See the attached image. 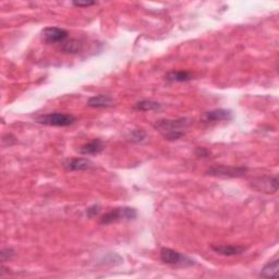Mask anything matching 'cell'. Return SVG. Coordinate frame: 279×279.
Here are the masks:
<instances>
[{"mask_svg": "<svg viewBox=\"0 0 279 279\" xmlns=\"http://www.w3.org/2000/svg\"><path fill=\"white\" fill-rule=\"evenodd\" d=\"M76 120L75 116L63 112H50L38 116L36 118L37 124L48 127H69L75 124Z\"/></svg>", "mask_w": 279, "mask_h": 279, "instance_id": "obj_1", "label": "cell"}, {"mask_svg": "<svg viewBox=\"0 0 279 279\" xmlns=\"http://www.w3.org/2000/svg\"><path fill=\"white\" fill-rule=\"evenodd\" d=\"M278 269H279V259L276 257L273 261H269L265 266L262 268L259 276L263 278H272L278 277Z\"/></svg>", "mask_w": 279, "mask_h": 279, "instance_id": "obj_14", "label": "cell"}, {"mask_svg": "<svg viewBox=\"0 0 279 279\" xmlns=\"http://www.w3.org/2000/svg\"><path fill=\"white\" fill-rule=\"evenodd\" d=\"M183 135H184L183 131H175V132H169V133L164 134L165 139L168 140V141H177V140L182 138Z\"/></svg>", "mask_w": 279, "mask_h": 279, "instance_id": "obj_19", "label": "cell"}, {"mask_svg": "<svg viewBox=\"0 0 279 279\" xmlns=\"http://www.w3.org/2000/svg\"><path fill=\"white\" fill-rule=\"evenodd\" d=\"M87 107L90 108H109L112 105H114V100L111 99L108 95L100 94L92 96L91 99L87 101Z\"/></svg>", "mask_w": 279, "mask_h": 279, "instance_id": "obj_11", "label": "cell"}, {"mask_svg": "<svg viewBox=\"0 0 279 279\" xmlns=\"http://www.w3.org/2000/svg\"><path fill=\"white\" fill-rule=\"evenodd\" d=\"M99 213H100V206H99V205H93V206L89 207V208H87V210H86V215L89 217H94Z\"/></svg>", "mask_w": 279, "mask_h": 279, "instance_id": "obj_21", "label": "cell"}, {"mask_svg": "<svg viewBox=\"0 0 279 279\" xmlns=\"http://www.w3.org/2000/svg\"><path fill=\"white\" fill-rule=\"evenodd\" d=\"M83 50V43L79 40H69L67 42H63L61 45V51L65 53H77L82 51Z\"/></svg>", "mask_w": 279, "mask_h": 279, "instance_id": "obj_16", "label": "cell"}, {"mask_svg": "<svg viewBox=\"0 0 279 279\" xmlns=\"http://www.w3.org/2000/svg\"><path fill=\"white\" fill-rule=\"evenodd\" d=\"M160 261L169 265H181V266H190L193 265L194 261L183 255L176 250L169 248H163L159 252Z\"/></svg>", "mask_w": 279, "mask_h": 279, "instance_id": "obj_5", "label": "cell"}, {"mask_svg": "<svg viewBox=\"0 0 279 279\" xmlns=\"http://www.w3.org/2000/svg\"><path fill=\"white\" fill-rule=\"evenodd\" d=\"M190 126V120L185 118L179 119H160L154 124V128L163 132L164 134L169 133V132L180 131L181 129L187 128Z\"/></svg>", "mask_w": 279, "mask_h": 279, "instance_id": "obj_6", "label": "cell"}, {"mask_svg": "<svg viewBox=\"0 0 279 279\" xmlns=\"http://www.w3.org/2000/svg\"><path fill=\"white\" fill-rule=\"evenodd\" d=\"M195 155H197V157L199 158H207L209 157L210 152L205 148H197V150H195Z\"/></svg>", "mask_w": 279, "mask_h": 279, "instance_id": "obj_20", "label": "cell"}, {"mask_svg": "<svg viewBox=\"0 0 279 279\" xmlns=\"http://www.w3.org/2000/svg\"><path fill=\"white\" fill-rule=\"evenodd\" d=\"M138 217V212L133 207H117L102 215L100 223L101 225H109L120 220H134Z\"/></svg>", "mask_w": 279, "mask_h": 279, "instance_id": "obj_3", "label": "cell"}, {"mask_svg": "<svg viewBox=\"0 0 279 279\" xmlns=\"http://www.w3.org/2000/svg\"><path fill=\"white\" fill-rule=\"evenodd\" d=\"M68 32L63 28L50 26L44 28L42 31V40L46 44H56V43H63L68 38Z\"/></svg>", "mask_w": 279, "mask_h": 279, "instance_id": "obj_7", "label": "cell"}, {"mask_svg": "<svg viewBox=\"0 0 279 279\" xmlns=\"http://www.w3.org/2000/svg\"><path fill=\"white\" fill-rule=\"evenodd\" d=\"M248 168L243 166H225V165H215L209 167L205 175L212 176V177L219 178H241L247 174Z\"/></svg>", "mask_w": 279, "mask_h": 279, "instance_id": "obj_2", "label": "cell"}, {"mask_svg": "<svg viewBox=\"0 0 279 279\" xmlns=\"http://www.w3.org/2000/svg\"><path fill=\"white\" fill-rule=\"evenodd\" d=\"M192 73L189 71L183 70H177V71H170L165 76V80L168 82H188L192 80Z\"/></svg>", "mask_w": 279, "mask_h": 279, "instance_id": "obj_13", "label": "cell"}, {"mask_svg": "<svg viewBox=\"0 0 279 279\" xmlns=\"http://www.w3.org/2000/svg\"><path fill=\"white\" fill-rule=\"evenodd\" d=\"M232 118V114L227 109H214L205 112L202 117L204 122H219V121H228Z\"/></svg>", "mask_w": 279, "mask_h": 279, "instance_id": "obj_9", "label": "cell"}, {"mask_svg": "<svg viewBox=\"0 0 279 279\" xmlns=\"http://www.w3.org/2000/svg\"><path fill=\"white\" fill-rule=\"evenodd\" d=\"M212 250L223 256H234L240 255L247 251V248L243 246H232V244H223V246H212Z\"/></svg>", "mask_w": 279, "mask_h": 279, "instance_id": "obj_10", "label": "cell"}, {"mask_svg": "<svg viewBox=\"0 0 279 279\" xmlns=\"http://www.w3.org/2000/svg\"><path fill=\"white\" fill-rule=\"evenodd\" d=\"M250 187L257 192L274 194L278 191V178L276 176H261L250 181Z\"/></svg>", "mask_w": 279, "mask_h": 279, "instance_id": "obj_4", "label": "cell"}, {"mask_svg": "<svg viewBox=\"0 0 279 279\" xmlns=\"http://www.w3.org/2000/svg\"><path fill=\"white\" fill-rule=\"evenodd\" d=\"M102 149H104L102 141L101 139H94L89 143L82 145L79 149V153L82 155H95L101 153Z\"/></svg>", "mask_w": 279, "mask_h": 279, "instance_id": "obj_12", "label": "cell"}, {"mask_svg": "<svg viewBox=\"0 0 279 279\" xmlns=\"http://www.w3.org/2000/svg\"><path fill=\"white\" fill-rule=\"evenodd\" d=\"M14 255V251L13 249L11 248H6V249H2L1 252H0V256H1V262H6L9 261V259H11Z\"/></svg>", "mask_w": 279, "mask_h": 279, "instance_id": "obj_18", "label": "cell"}, {"mask_svg": "<svg viewBox=\"0 0 279 279\" xmlns=\"http://www.w3.org/2000/svg\"><path fill=\"white\" fill-rule=\"evenodd\" d=\"M161 108V105L157 101H140L132 106V109L138 111H153V110H159Z\"/></svg>", "mask_w": 279, "mask_h": 279, "instance_id": "obj_15", "label": "cell"}, {"mask_svg": "<svg viewBox=\"0 0 279 279\" xmlns=\"http://www.w3.org/2000/svg\"><path fill=\"white\" fill-rule=\"evenodd\" d=\"M63 168L67 171H81L94 168V164L87 158H72L63 164Z\"/></svg>", "mask_w": 279, "mask_h": 279, "instance_id": "obj_8", "label": "cell"}, {"mask_svg": "<svg viewBox=\"0 0 279 279\" xmlns=\"http://www.w3.org/2000/svg\"><path fill=\"white\" fill-rule=\"evenodd\" d=\"M72 4L77 8H87V7L94 6V4H96V2L95 1H73Z\"/></svg>", "mask_w": 279, "mask_h": 279, "instance_id": "obj_22", "label": "cell"}, {"mask_svg": "<svg viewBox=\"0 0 279 279\" xmlns=\"http://www.w3.org/2000/svg\"><path fill=\"white\" fill-rule=\"evenodd\" d=\"M146 138V132L142 129H135L132 130L129 135L127 136L129 142L131 143H140V142H143Z\"/></svg>", "mask_w": 279, "mask_h": 279, "instance_id": "obj_17", "label": "cell"}]
</instances>
